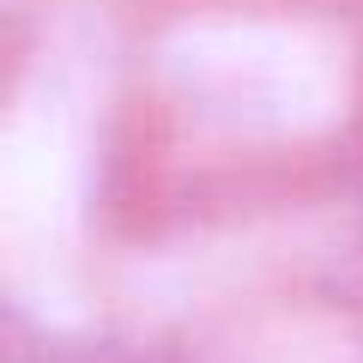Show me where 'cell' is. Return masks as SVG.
<instances>
[{"label":"cell","mask_w":363,"mask_h":363,"mask_svg":"<svg viewBox=\"0 0 363 363\" xmlns=\"http://www.w3.org/2000/svg\"><path fill=\"white\" fill-rule=\"evenodd\" d=\"M128 18L116 6H30L0 49V267L49 315L116 309L133 236Z\"/></svg>","instance_id":"obj_2"},{"label":"cell","mask_w":363,"mask_h":363,"mask_svg":"<svg viewBox=\"0 0 363 363\" xmlns=\"http://www.w3.org/2000/svg\"><path fill=\"white\" fill-rule=\"evenodd\" d=\"M345 6H363V0H345Z\"/></svg>","instance_id":"obj_4"},{"label":"cell","mask_w":363,"mask_h":363,"mask_svg":"<svg viewBox=\"0 0 363 363\" xmlns=\"http://www.w3.org/2000/svg\"><path fill=\"white\" fill-rule=\"evenodd\" d=\"M30 6H116V13H140L145 0H0V18H18Z\"/></svg>","instance_id":"obj_3"},{"label":"cell","mask_w":363,"mask_h":363,"mask_svg":"<svg viewBox=\"0 0 363 363\" xmlns=\"http://www.w3.org/2000/svg\"><path fill=\"white\" fill-rule=\"evenodd\" d=\"M133 230L363 200V6L145 0L128 18Z\"/></svg>","instance_id":"obj_1"}]
</instances>
